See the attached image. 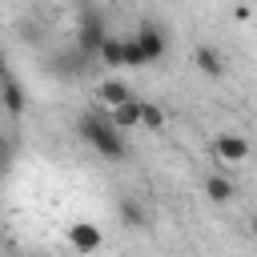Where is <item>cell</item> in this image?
Wrapping results in <instances>:
<instances>
[{"mask_svg": "<svg viewBox=\"0 0 257 257\" xmlns=\"http://www.w3.org/2000/svg\"><path fill=\"white\" fill-rule=\"evenodd\" d=\"M76 128H80V137H84V141H88V145H92L100 157H108V161H120V157L128 153V145H124V133H116L108 116L84 112V116L76 120Z\"/></svg>", "mask_w": 257, "mask_h": 257, "instance_id": "cell-1", "label": "cell"}, {"mask_svg": "<svg viewBox=\"0 0 257 257\" xmlns=\"http://www.w3.org/2000/svg\"><path fill=\"white\" fill-rule=\"evenodd\" d=\"M108 40V24H104V16L100 12H92V8H84L80 12V24H76V48H80V56H100V44Z\"/></svg>", "mask_w": 257, "mask_h": 257, "instance_id": "cell-2", "label": "cell"}, {"mask_svg": "<svg viewBox=\"0 0 257 257\" xmlns=\"http://www.w3.org/2000/svg\"><path fill=\"white\" fill-rule=\"evenodd\" d=\"M133 40H137V48H141V56H145V64H157L161 56H165V32L153 24V20H145L137 32H133Z\"/></svg>", "mask_w": 257, "mask_h": 257, "instance_id": "cell-3", "label": "cell"}, {"mask_svg": "<svg viewBox=\"0 0 257 257\" xmlns=\"http://www.w3.org/2000/svg\"><path fill=\"white\" fill-rule=\"evenodd\" d=\"M100 241H104V237H100V229H96L92 221H72V225H68V245H72L80 257L96 253V249H100Z\"/></svg>", "mask_w": 257, "mask_h": 257, "instance_id": "cell-4", "label": "cell"}, {"mask_svg": "<svg viewBox=\"0 0 257 257\" xmlns=\"http://www.w3.org/2000/svg\"><path fill=\"white\" fill-rule=\"evenodd\" d=\"M0 104L8 108V116H24L28 100H24V88H20L16 76H4V80H0Z\"/></svg>", "mask_w": 257, "mask_h": 257, "instance_id": "cell-5", "label": "cell"}, {"mask_svg": "<svg viewBox=\"0 0 257 257\" xmlns=\"http://www.w3.org/2000/svg\"><path fill=\"white\" fill-rule=\"evenodd\" d=\"M193 64H197L205 76H225V56H221L213 44H201V48L193 52Z\"/></svg>", "mask_w": 257, "mask_h": 257, "instance_id": "cell-6", "label": "cell"}, {"mask_svg": "<svg viewBox=\"0 0 257 257\" xmlns=\"http://www.w3.org/2000/svg\"><path fill=\"white\" fill-rule=\"evenodd\" d=\"M108 120H112V128H116V133H124V128H141V96H133L128 104L112 108V112H108Z\"/></svg>", "mask_w": 257, "mask_h": 257, "instance_id": "cell-7", "label": "cell"}, {"mask_svg": "<svg viewBox=\"0 0 257 257\" xmlns=\"http://www.w3.org/2000/svg\"><path fill=\"white\" fill-rule=\"evenodd\" d=\"M217 157H225V161H245V157H249V141L237 137V133H221V137H217Z\"/></svg>", "mask_w": 257, "mask_h": 257, "instance_id": "cell-8", "label": "cell"}, {"mask_svg": "<svg viewBox=\"0 0 257 257\" xmlns=\"http://www.w3.org/2000/svg\"><path fill=\"white\" fill-rule=\"evenodd\" d=\"M133 96H137V92H133L128 84H120V80H104V84H100V100H104L108 108H120V104H128Z\"/></svg>", "mask_w": 257, "mask_h": 257, "instance_id": "cell-9", "label": "cell"}, {"mask_svg": "<svg viewBox=\"0 0 257 257\" xmlns=\"http://www.w3.org/2000/svg\"><path fill=\"white\" fill-rule=\"evenodd\" d=\"M205 197H209V201H217V205H225V201L233 197V181H229V177H221V173L205 177Z\"/></svg>", "mask_w": 257, "mask_h": 257, "instance_id": "cell-10", "label": "cell"}, {"mask_svg": "<svg viewBox=\"0 0 257 257\" xmlns=\"http://www.w3.org/2000/svg\"><path fill=\"white\" fill-rule=\"evenodd\" d=\"M116 213H120V221H124V225H133V229H145V225H149V213H145L133 197H124V201L116 205Z\"/></svg>", "mask_w": 257, "mask_h": 257, "instance_id": "cell-11", "label": "cell"}, {"mask_svg": "<svg viewBox=\"0 0 257 257\" xmlns=\"http://www.w3.org/2000/svg\"><path fill=\"white\" fill-rule=\"evenodd\" d=\"M100 60H104L108 68H124V48H120L116 36H108V40L100 44Z\"/></svg>", "mask_w": 257, "mask_h": 257, "instance_id": "cell-12", "label": "cell"}, {"mask_svg": "<svg viewBox=\"0 0 257 257\" xmlns=\"http://www.w3.org/2000/svg\"><path fill=\"white\" fill-rule=\"evenodd\" d=\"M165 124V112L157 108V104H149V100H141V128H149V133H157Z\"/></svg>", "mask_w": 257, "mask_h": 257, "instance_id": "cell-13", "label": "cell"}, {"mask_svg": "<svg viewBox=\"0 0 257 257\" xmlns=\"http://www.w3.org/2000/svg\"><path fill=\"white\" fill-rule=\"evenodd\" d=\"M120 48H124V68H145V56H141V48H137L133 36H124Z\"/></svg>", "mask_w": 257, "mask_h": 257, "instance_id": "cell-14", "label": "cell"}, {"mask_svg": "<svg viewBox=\"0 0 257 257\" xmlns=\"http://www.w3.org/2000/svg\"><path fill=\"white\" fill-rule=\"evenodd\" d=\"M8 157H12V145H8V141H0V173H4V165H8Z\"/></svg>", "mask_w": 257, "mask_h": 257, "instance_id": "cell-15", "label": "cell"}, {"mask_svg": "<svg viewBox=\"0 0 257 257\" xmlns=\"http://www.w3.org/2000/svg\"><path fill=\"white\" fill-rule=\"evenodd\" d=\"M4 76H12V72L4 68V48H0V80H4Z\"/></svg>", "mask_w": 257, "mask_h": 257, "instance_id": "cell-16", "label": "cell"}, {"mask_svg": "<svg viewBox=\"0 0 257 257\" xmlns=\"http://www.w3.org/2000/svg\"><path fill=\"white\" fill-rule=\"evenodd\" d=\"M249 229H253V237H257V213H253V221H249Z\"/></svg>", "mask_w": 257, "mask_h": 257, "instance_id": "cell-17", "label": "cell"}]
</instances>
